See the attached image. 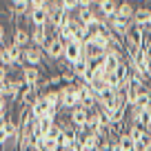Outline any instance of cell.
Here are the masks:
<instances>
[{"mask_svg": "<svg viewBox=\"0 0 151 151\" xmlns=\"http://www.w3.org/2000/svg\"><path fill=\"white\" fill-rule=\"evenodd\" d=\"M22 80L27 82L31 89H38L40 91V82H42V71L36 69V67H22Z\"/></svg>", "mask_w": 151, "mask_h": 151, "instance_id": "cell-5", "label": "cell"}, {"mask_svg": "<svg viewBox=\"0 0 151 151\" xmlns=\"http://www.w3.org/2000/svg\"><path fill=\"white\" fill-rule=\"evenodd\" d=\"M42 49H38V47H27L22 51V67H36V69H42Z\"/></svg>", "mask_w": 151, "mask_h": 151, "instance_id": "cell-2", "label": "cell"}, {"mask_svg": "<svg viewBox=\"0 0 151 151\" xmlns=\"http://www.w3.org/2000/svg\"><path fill=\"white\" fill-rule=\"evenodd\" d=\"M145 29L147 27H138V24H131V29H129V33H127V42H131V45H136V47H140L142 45V40H145Z\"/></svg>", "mask_w": 151, "mask_h": 151, "instance_id": "cell-8", "label": "cell"}, {"mask_svg": "<svg viewBox=\"0 0 151 151\" xmlns=\"http://www.w3.org/2000/svg\"><path fill=\"white\" fill-rule=\"evenodd\" d=\"M27 11H31V0H14V2H9V14H14L16 18L24 16Z\"/></svg>", "mask_w": 151, "mask_h": 151, "instance_id": "cell-9", "label": "cell"}, {"mask_svg": "<svg viewBox=\"0 0 151 151\" xmlns=\"http://www.w3.org/2000/svg\"><path fill=\"white\" fill-rule=\"evenodd\" d=\"M149 18H151V7H138L136 16H133V24L147 27V24H149Z\"/></svg>", "mask_w": 151, "mask_h": 151, "instance_id": "cell-10", "label": "cell"}, {"mask_svg": "<svg viewBox=\"0 0 151 151\" xmlns=\"http://www.w3.org/2000/svg\"><path fill=\"white\" fill-rule=\"evenodd\" d=\"M69 120L78 129H85L87 124H89V113H87L85 107H76V109H71V111H69Z\"/></svg>", "mask_w": 151, "mask_h": 151, "instance_id": "cell-6", "label": "cell"}, {"mask_svg": "<svg viewBox=\"0 0 151 151\" xmlns=\"http://www.w3.org/2000/svg\"><path fill=\"white\" fill-rule=\"evenodd\" d=\"M60 107L62 109H76L80 107V89H78V85L73 87H62L60 89Z\"/></svg>", "mask_w": 151, "mask_h": 151, "instance_id": "cell-1", "label": "cell"}, {"mask_svg": "<svg viewBox=\"0 0 151 151\" xmlns=\"http://www.w3.org/2000/svg\"><path fill=\"white\" fill-rule=\"evenodd\" d=\"M133 16H136V7H133L131 2H120L118 18H124V20H131L133 22Z\"/></svg>", "mask_w": 151, "mask_h": 151, "instance_id": "cell-11", "label": "cell"}, {"mask_svg": "<svg viewBox=\"0 0 151 151\" xmlns=\"http://www.w3.org/2000/svg\"><path fill=\"white\" fill-rule=\"evenodd\" d=\"M133 151H147V145L145 142H138V145L133 147Z\"/></svg>", "mask_w": 151, "mask_h": 151, "instance_id": "cell-13", "label": "cell"}, {"mask_svg": "<svg viewBox=\"0 0 151 151\" xmlns=\"http://www.w3.org/2000/svg\"><path fill=\"white\" fill-rule=\"evenodd\" d=\"M11 42H14L16 47H20V49H27V47H29V42H31V31H24L22 27H16Z\"/></svg>", "mask_w": 151, "mask_h": 151, "instance_id": "cell-7", "label": "cell"}, {"mask_svg": "<svg viewBox=\"0 0 151 151\" xmlns=\"http://www.w3.org/2000/svg\"><path fill=\"white\" fill-rule=\"evenodd\" d=\"M127 131H129V136H131V140L136 142V145H138V142H142V140H145V136H147V131H145V129H140L138 124H129Z\"/></svg>", "mask_w": 151, "mask_h": 151, "instance_id": "cell-12", "label": "cell"}, {"mask_svg": "<svg viewBox=\"0 0 151 151\" xmlns=\"http://www.w3.org/2000/svg\"><path fill=\"white\" fill-rule=\"evenodd\" d=\"M96 9H98V14L109 22V20H113L118 16L120 2H116V0H100V2H96Z\"/></svg>", "mask_w": 151, "mask_h": 151, "instance_id": "cell-4", "label": "cell"}, {"mask_svg": "<svg viewBox=\"0 0 151 151\" xmlns=\"http://www.w3.org/2000/svg\"><path fill=\"white\" fill-rule=\"evenodd\" d=\"M65 47L67 42L62 40L60 36H53L51 40L47 42V47H45V53H47V58H51V60H65Z\"/></svg>", "mask_w": 151, "mask_h": 151, "instance_id": "cell-3", "label": "cell"}]
</instances>
